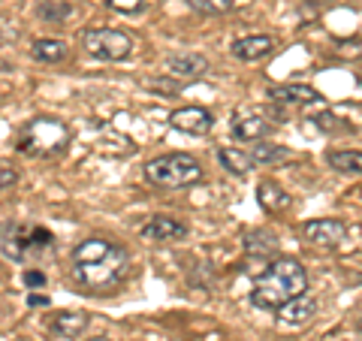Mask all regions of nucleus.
<instances>
[{"label": "nucleus", "instance_id": "obj_10", "mask_svg": "<svg viewBox=\"0 0 362 341\" xmlns=\"http://www.w3.org/2000/svg\"><path fill=\"white\" fill-rule=\"evenodd\" d=\"M272 49H275V40L266 37V33H254V37H242L233 42V54L245 64H254V61H263L266 54H272Z\"/></svg>", "mask_w": 362, "mask_h": 341}, {"label": "nucleus", "instance_id": "obj_21", "mask_svg": "<svg viewBox=\"0 0 362 341\" xmlns=\"http://www.w3.org/2000/svg\"><path fill=\"white\" fill-rule=\"evenodd\" d=\"M275 248H278V238L266 230H254L247 236V251L251 254H275Z\"/></svg>", "mask_w": 362, "mask_h": 341}, {"label": "nucleus", "instance_id": "obj_5", "mask_svg": "<svg viewBox=\"0 0 362 341\" xmlns=\"http://www.w3.org/2000/svg\"><path fill=\"white\" fill-rule=\"evenodd\" d=\"M52 242H54V236L45 226H30V224L0 226V245H4V254L13 260H30L33 254L45 251Z\"/></svg>", "mask_w": 362, "mask_h": 341}, {"label": "nucleus", "instance_id": "obj_28", "mask_svg": "<svg viewBox=\"0 0 362 341\" xmlns=\"http://www.w3.org/2000/svg\"><path fill=\"white\" fill-rule=\"evenodd\" d=\"M28 305H30V308H37V305H40V308H45V305H49V296H37V293H30Z\"/></svg>", "mask_w": 362, "mask_h": 341}, {"label": "nucleus", "instance_id": "obj_16", "mask_svg": "<svg viewBox=\"0 0 362 341\" xmlns=\"http://www.w3.org/2000/svg\"><path fill=\"white\" fill-rule=\"evenodd\" d=\"M257 202L263 206L269 214H275V212H284V209H290V197L284 190H281L275 181H263L259 185V193H257Z\"/></svg>", "mask_w": 362, "mask_h": 341}, {"label": "nucleus", "instance_id": "obj_8", "mask_svg": "<svg viewBox=\"0 0 362 341\" xmlns=\"http://www.w3.org/2000/svg\"><path fill=\"white\" fill-rule=\"evenodd\" d=\"M169 124L181 133H190V136H206L214 127V115L202 106H181L169 115Z\"/></svg>", "mask_w": 362, "mask_h": 341}, {"label": "nucleus", "instance_id": "obj_22", "mask_svg": "<svg viewBox=\"0 0 362 341\" xmlns=\"http://www.w3.org/2000/svg\"><path fill=\"white\" fill-rule=\"evenodd\" d=\"M37 16L45 21H61V18L70 16V4H64V0H40Z\"/></svg>", "mask_w": 362, "mask_h": 341}, {"label": "nucleus", "instance_id": "obj_18", "mask_svg": "<svg viewBox=\"0 0 362 341\" xmlns=\"http://www.w3.org/2000/svg\"><path fill=\"white\" fill-rule=\"evenodd\" d=\"M218 161L223 169H230L235 175H247L254 169V161L247 151H239V149H218Z\"/></svg>", "mask_w": 362, "mask_h": 341}, {"label": "nucleus", "instance_id": "obj_12", "mask_svg": "<svg viewBox=\"0 0 362 341\" xmlns=\"http://www.w3.org/2000/svg\"><path fill=\"white\" fill-rule=\"evenodd\" d=\"M85 326H88V314H82V311H61V314H54L49 320L52 335L66 338V341H73V338L82 335Z\"/></svg>", "mask_w": 362, "mask_h": 341}, {"label": "nucleus", "instance_id": "obj_19", "mask_svg": "<svg viewBox=\"0 0 362 341\" xmlns=\"http://www.w3.org/2000/svg\"><path fill=\"white\" fill-rule=\"evenodd\" d=\"M326 163H329L335 173L359 175L362 173V151H329L326 154Z\"/></svg>", "mask_w": 362, "mask_h": 341}, {"label": "nucleus", "instance_id": "obj_1", "mask_svg": "<svg viewBox=\"0 0 362 341\" xmlns=\"http://www.w3.org/2000/svg\"><path fill=\"white\" fill-rule=\"evenodd\" d=\"M127 248L109 238H85L73 248V278L85 293H109L130 275Z\"/></svg>", "mask_w": 362, "mask_h": 341}, {"label": "nucleus", "instance_id": "obj_17", "mask_svg": "<svg viewBox=\"0 0 362 341\" xmlns=\"http://www.w3.org/2000/svg\"><path fill=\"white\" fill-rule=\"evenodd\" d=\"M30 52H33V58L42 61V64H58L66 58V45L61 40H52V37H40V40H33L30 45Z\"/></svg>", "mask_w": 362, "mask_h": 341}, {"label": "nucleus", "instance_id": "obj_11", "mask_svg": "<svg viewBox=\"0 0 362 341\" xmlns=\"http://www.w3.org/2000/svg\"><path fill=\"white\" fill-rule=\"evenodd\" d=\"M169 73H173L175 79H199L209 73V61L202 58V54L197 52H181V54H173V58L166 61Z\"/></svg>", "mask_w": 362, "mask_h": 341}, {"label": "nucleus", "instance_id": "obj_24", "mask_svg": "<svg viewBox=\"0 0 362 341\" xmlns=\"http://www.w3.org/2000/svg\"><path fill=\"white\" fill-rule=\"evenodd\" d=\"M142 88L160 91V94H178L181 82H175V79H142Z\"/></svg>", "mask_w": 362, "mask_h": 341}, {"label": "nucleus", "instance_id": "obj_29", "mask_svg": "<svg viewBox=\"0 0 362 341\" xmlns=\"http://www.w3.org/2000/svg\"><path fill=\"white\" fill-rule=\"evenodd\" d=\"M88 341H115V338H106V335H97V338H88Z\"/></svg>", "mask_w": 362, "mask_h": 341}, {"label": "nucleus", "instance_id": "obj_14", "mask_svg": "<svg viewBox=\"0 0 362 341\" xmlns=\"http://www.w3.org/2000/svg\"><path fill=\"white\" fill-rule=\"evenodd\" d=\"M272 100L275 103H287V106H305V103H317L320 94L308 85H281L272 91Z\"/></svg>", "mask_w": 362, "mask_h": 341}, {"label": "nucleus", "instance_id": "obj_15", "mask_svg": "<svg viewBox=\"0 0 362 341\" xmlns=\"http://www.w3.org/2000/svg\"><path fill=\"white\" fill-rule=\"evenodd\" d=\"M269 121L266 118H239L233 124V136L235 139H242V142H259V139H266L269 136Z\"/></svg>", "mask_w": 362, "mask_h": 341}, {"label": "nucleus", "instance_id": "obj_2", "mask_svg": "<svg viewBox=\"0 0 362 341\" xmlns=\"http://www.w3.org/2000/svg\"><path fill=\"white\" fill-rule=\"evenodd\" d=\"M305 290H308V272L299 260H272L263 275L254 281L251 302L254 308L278 311L281 305L302 296Z\"/></svg>", "mask_w": 362, "mask_h": 341}, {"label": "nucleus", "instance_id": "obj_23", "mask_svg": "<svg viewBox=\"0 0 362 341\" xmlns=\"http://www.w3.org/2000/svg\"><path fill=\"white\" fill-rule=\"evenodd\" d=\"M187 6L202 16H223L233 9V0H187Z\"/></svg>", "mask_w": 362, "mask_h": 341}, {"label": "nucleus", "instance_id": "obj_7", "mask_svg": "<svg viewBox=\"0 0 362 341\" xmlns=\"http://www.w3.org/2000/svg\"><path fill=\"white\" fill-rule=\"evenodd\" d=\"M347 224L338 221V218H314V221H305L302 224V236L305 242L311 245H320V248H338L347 238Z\"/></svg>", "mask_w": 362, "mask_h": 341}, {"label": "nucleus", "instance_id": "obj_25", "mask_svg": "<svg viewBox=\"0 0 362 341\" xmlns=\"http://www.w3.org/2000/svg\"><path fill=\"white\" fill-rule=\"evenodd\" d=\"M109 6L115 9V13H124V16H133L139 13V9L145 6V0H109Z\"/></svg>", "mask_w": 362, "mask_h": 341}, {"label": "nucleus", "instance_id": "obj_31", "mask_svg": "<svg viewBox=\"0 0 362 341\" xmlns=\"http://www.w3.org/2000/svg\"><path fill=\"white\" fill-rule=\"evenodd\" d=\"M359 200H362V187H359Z\"/></svg>", "mask_w": 362, "mask_h": 341}, {"label": "nucleus", "instance_id": "obj_4", "mask_svg": "<svg viewBox=\"0 0 362 341\" xmlns=\"http://www.w3.org/2000/svg\"><path fill=\"white\" fill-rule=\"evenodd\" d=\"M70 142V127L58 118H30L18 130L16 149L30 157H54Z\"/></svg>", "mask_w": 362, "mask_h": 341}, {"label": "nucleus", "instance_id": "obj_27", "mask_svg": "<svg viewBox=\"0 0 362 341\" xmlns=\"http://www.w3.org/2000/svg\"><path fill=\"white\" fill-rule=\"evenodd\" d=\"M25 284H28V287H42V284H45V272L28 269V272H25Z\"/></svg>", "mask_w": 362, "mask_h": 341}, {"label": "nucleus", "instance_id": "obj_30", "mask_svg": "<svg viewBox=\"0 0 362 341\" xmlns=\"http://www.w3.org/2000/svg\"><path fill=\"white\" fill-rule=\"evenodd\" d=\"M356 329H359V333H362V314H359V320H356Z\"/></svg>", "mask_w": 362, "mask_h": 341}, {"label": "nucleus", "instance_id": "obj_6", "mask_svg": "<svg viewBox=\"0 0 362 341\" xmlns=\"http://www.w3.org/2000/svg\"><path fill=\"white\" fill-rule=\"evenodd\" d=\"M82 49L97 61H127L133 49H136V40L130 33L115 30V28H90L82 33Z\"/></svg>", "mask_w": 362, "mask_h": 341}, {"label": "nucleus", "instance_id": "obj_3", "mask_svg": "<svg viewBox=\"0 0 362 341\" xmlns=\"http://www.w3.org/2000/svg\"><path fill=\"white\" fill-rule=\"evenodd\" d=\"M145 178H148L154 187H163V190L190 187V185H197V181H202V163L187 151L160 154L145 163Z\"/></svg>", "mask_w": 362, "mask_h": 341}, {"label": "nucleus", "instance_id": "obj_20", "mask_svg": "<svg viewBox=\"0 0 362 341\" xmlns=\"http://www.w3.org/2000/svg\"><path fill=\"white\" fill-rule=\"evenodd\" d=\"M247 154H251V161H254V163H278V161H284V157H287V149H284V145L254 142Z\"/></svg>", "mask_w": 362, "mask_h": 341}, {"label": "nucleus", "instance_id": "obj_9", "mask_svg": "<svg viewBox=\"0 0 362 341\" xmlns=\"http://www.w3.org/2000/svg\"><path fill=\"white\" fill-rule=\"evenodd\" d=\"M139 233L145 242H178V238L187 236V226L169 218V214H154V218H148V224H142Z\"/></svg>", "mask_w": 362, "mask_h": 341}, {"label": "nucleus", "instance_id": "obj_13", "mask_svg": "<svg viewBox=\"0 0 362 341\" xmlns=\"http://www.w3.org/2000/svg\"><path fill=\"white\" fill-rule=\"evenodd\" d=\"M314 314H317V302L311 299V296H296V299H290L287 305H281L278 308V317L284 323H290V326H302V323H308V320H314Z\"/></svg>", "mask_w": 362, "mask_h": 341}, {"label": "nucleus", "instance_id": "obj_26", "mask_svg": "<svg viewBox=\"0 0 362 341\" xmlns=\"http://www.w3.org/2000/svg\"><path fill=\"white\" fill-rule=\"evenodd\" d=\"M18 181V173L9 163H0V190H6V187H13Z\"/></svg>", "mask_w": 362, "mask_h": 341}]
</instances>
